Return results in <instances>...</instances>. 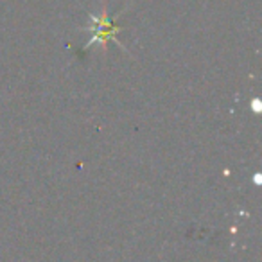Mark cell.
<instances>
[{
    "mask_svg": "<svg viewBox=\"0 0 262 262\" xmlns=\"http://www.w3.org/2000/svg\"><path fill=\"white\" fill-rule=\"evenodd\" d=\"M86 31H92V36L88 38L86 41V47H92V45L99 43L101 47H104L106 51V43L108 41H113L115 45H119V47L124 49V45L119 41V27H115L112 24V16L108 15V9H106V6L102 8L101 15H90V24H88V27H84Z\"/></svg>",
    "mask_w": 262,
    "mask_h": 262,
    "instance_id": "1",
    "label": "cell"
}]
</instances>
